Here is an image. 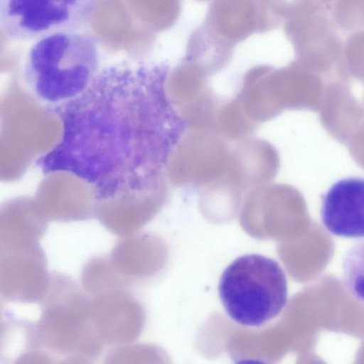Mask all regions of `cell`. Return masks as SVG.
<instances>
[{"mask_svg":"<svg viewBox=\"0 0 364 364\" xmlns=\"http://www.w3.org/2000/svg\"><path fill=\"white\" fill-rule=\"evenodd\" d=\"M197 1H210V0H197Z\"/></svg>","mask_w":364,"mask_h":364,"instance_id":"cell-19","label":"cell"},{"mask_svg":"<svg viewBox=\"0 0 364 364\" xmlns=\"http://www.w3.org/2000/svg\"><path fill=\"white\" fill-rule=\"evenodd\" d=\"M218 293L228 315L246 326L275 318L287 301L284 272L274 259L258 254L240 256L223 272Z\"/></svg>","mask_w":364,"mask_h":364,"instance_id":"cell-4","label":"cell"},{"mask_svg":"<svg viewBox=\"0 0 364 364\" xmlns=\"http://www.w3.org/2000/svg\"><path fill=\"white\" fill-rule=\"evenodd\" d=\"M95 38L66 31L35 41L23 63L26 85L34 98L51 111L83 93L98 74Z\"/></svg>","mask_w":364,"mask_h":364,"instance_id":"cell-2","label":"cell"},{"mask_svg":"<svg viewBox=\"0 0 364 364\" xmlns=\"http://www.w3.org/2000/svg\"><path fill=\"white\" fill-rule=\"evenodd\" d=\"M1 294L6 300L41 302L50 284L45 254L38 241L0 246Z\"/></svg>","mask_w":364,"mask_h":364,"instance_id":"cell-8","label":"cell"},{"mask_svg":"<svg viewBox=\"0 0 364 364\" xmlns=\"http://www.w3.org/2000/svg\"><path fill=\"white\" fill-rule=\"evenodd\" d=\"M230 153L231 149L214 130L191 127L173 148L167 171L176 186H208L226 173Z\"/></svg>","mask_w":364,"mask_h":364,"instance_id":"cell-6","label":"cell"},{"mask_svg":"<svg viewBox=\"0 0 364 364\" xmlns=\"http://www.w3.org/2000/svg\"><path fill=\"white\" fill-rule=\"evenodd\" d=\"M312 0H262L269 14L282 23Z\"/></svg>","mask_w":364,"mask_h":364,"instance_id":"cell-17","label":"cell"},{"mask_svg":"<svg viewBox=\"0 0 364 364\" xmlns=\"http://www.w3.org/2000/svg\"><path fill=\"white\" fill-rule=\"evenodd\" d=\"M208 77L203 68L186 58L168 73L166 91L168 100L191 127L214 128L220 105L208 87Z\"/></svg>","mask_w":364,"mask_h":364,"instance_id":"cell-9","label":"cell"},{"mask_svg":"<svg viewBox=\"0 0 364 364\" xmlns=\"http://www.w3.org/2000/svg\"><path fill=\"white\" fill-rule=\"evenodd\" d=\"M342 284L346 293L364 305V239L354 243L342 259Z\"/></svg>","mask_w":364,"mask_h":364,"instance_id":"cell-15","label":"cell"},{"mask_svg":"<svg viewBox=\"0 0 364 364\" xmlns=\"http://www.w3.org/2000/svg\"><path fill=\"white\" fill-rule=\"evenodd\" d=\"M278 168L277 152L272 144L246 138L231 150L225 174L240 188H257L271 181Z\"/></svg>","mask_w":364,"mask_h":364,"instance_id":"cell-13","label":"cell"},{"mask_svg":"<svg viewBox=\"0 0 364 364\" xmlns=\"http://www.w3.org/2000/svg\"><path fill=\"white\" fill-rule=\"evenodd\" d=\"M234 50V46L220 40L201 24L189 36L185 58L196 63L210 76L225 68Z\"/></svg>","mask_w":364,"mask_h":364,"instance_id":"cell-14","label":"cell"},{"mask_svg":"<svg viewBox=\"0 0 364 364\" xmlns=\"http://www.w3.org/2000/svg\"><path fill=\"white\" fill-rule=\"evenodd\" d=\"M316 1L325 5H331L335 0H315Z\"/></svg>","mask_w":364,"mask_h":364,"instance_id":"cell-18","label":"cell"},{"mask_svg":"<svg viewBox=\"0 0 364 364\" xmlns=\"http://www.w3.org/2000/svg\"><path fill=\"white\" fill-rule=\"evenodd\" d=\"M285 36L301 65H322L338 58L343 42L331 15V5L311 1L283 22Z\"/></svg>","mask_w":364,"mask_h":364,"instance_id":"cell-7","label":"cell"},{"mask_svg":"<svg viewBox=\"0 0 364 364\" xmlns=\"http://www.w3.org/2000/svg\"><path fill=\"white\" fill-rule=\"evenodd\" d=\"M333 22L347 36L364 30V0H335L331 5Z\"/></svg>","mask_w":364,"mask_h":364,"instance_id":"cell-16","label":"cell"},{"mask_svg":"<svg viewBox=\"0 0 364 364\" xmlns=\"http://www.w3.org/2000/svg\"><path fill=\"white\" fill-rule=\"evenodd\" d=\"M90 306L92 320L105 346L117 347L134 341L139 331V306L127 289L90 296Z\"/></svg>","mask_w":364,"mask_h":364,"instance_id":"cell-12","label":"cell"},{"mask_svg":"<svg viewBox=\"0 0 364 364\" xmlns=\"http://www.w3.org/2000/svg\"><path fill=\"white\" fill-rule=\"evenodd\" d=\"M96 0H0V26L9 40L36 41L79 31L89 21Z\"/></svg>","mask_w":364,"mask_h":364,"instance_id":"cell-5","label":"cell"},{"mask_svg":"<svg viewBox=\"0 0 364 364\" xmlns=\"http://www.w3.org/2000/svg\"><path fill=\"white\" fill-rule=\"evenodd\" d=\"M165 65L118 63L55 109L58 143L38 161L44 173L68 172L91 186L101 205L134 210L164 190L163 169L176 144V113Z\"/></svg>","mask_w":364,"mask_h":364,"instance_id":"cell-1","label":"cell"},{"mask_svg":"<svg viewBox=\"0 0 364 364\" xmlns=\"http://www.w3.org/2000/svg\"><path fill=\"white\" fill-rule=\"evenodd\" d=\"M222 41L235 47L255 33L278 28L262 0H213L202 23Z\"/></svg>","mask_w":364,"mask_h":364,"instance_id":"cell-10","label":"cell"},{"mask_svg":"<svg viewBox=\"0 0 364 364\" xmlns=\"http://www.w3.org/2000/svg\"><path fill=\"white\" fill-rule=\"evenodd\" d=\"M35 323L36 341L46 363H91L105 345L91 316L90 296L64 274H50Z\"/></svg>","mask_w":364,"mask_h":364,"instance_id":"cell-3","label":"cell"},{"mask_svg":"<svg viewBox=\"0 0 364 364\" xmlns=\"http://www.w3.org/2000/svg\"><path fill=\"white\" fill-rule=\"evenodd\" d=\"M321 219L333 235L363 237L364 178H348L336 182L322 196Z\"/></svg>","mask_w":364,"mask_h":364,"instance_id":"cell-11","label":"cell"}]
</instances>
